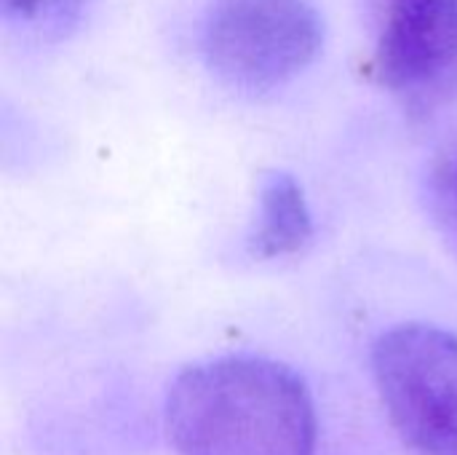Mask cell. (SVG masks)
<instances>
[{"label":"cell","instance_id":"6da1fadb","mask_svg":"<svg viewBox=\"0 0 457 455\" xmlns=\"http://www.w3.org/2000/svg\"><path fill=\"white\" fill-rule=\"evenodd\" d=\"M163 429L177 455H316L319 416L308 383L262 357H217L169 386Z\"/></svg>","mask_w":457,"mask_h":455},{"label":"cell","instance_id":"7a4b0ae2","mask_svg":"<svg viewBox=\"0 0 457 455\" xmlns=\"http://www.w3.org/2000/svg\"><path fill=\"white\" fill-rule=\"evenodd\" d=\"M383 408L412 455H457V333L399 324L372 346Z\"/></svg>","mask_w":457,"mask_h":455},{"label":"cell","instance_id":"3957f363","mask_svg":"<svg viewBox=\"0 0 457 455\" xmlns=\"http://www.w3.org/2000/svg\"><path fill=\"white\" fill-rule=\"evenodd\" d=\"M324 46L311 0H214L201 29L212 72L244 91H270L300 75Z\"/></svg>","mask_w":457,"mask_h":455},{"label":"cell","instance_id":"277c9868","mask_svg":"<svg viewBox=\"0 0 457 455\" xmlns=\"http://www.w3.org/2000/svg\"><path fill=\"white\" fill-rule=\"evenodd\" d=\"M375 62L407 99L457 91V0H388Z\"/></svg>","mask_w":457,"mask_h":455},{"label":"cell","instance_id":"5b68a950","mask_svg":"<svg viewBox=\"0 0 457 455\" xmlns=\"http://www.w3.org/2000/svg\"><path fill=\"white\" fill-rule=\"evenodd\" d=\"M313 217L297 180L287 172H273L260 185L254 231L249 236L252 255L260 260L292 257L308 247Z\"/></svg>","mask_w":457,"mask_h":455},{"label":"cell","instance_id":"8992f818","mask_svg":"<svg viewBox=\"0 0 457 455\" xmlns=\"http://www.w3.org/2000/svg\"><path fill=\"white\" fill-rule=\"evenodd\" d=\"M86 8L88 0H0L5 29L35 43L67 38L80 24Z\"/></svg>","mask_w":457,"mask_h":455}]
</instances>
